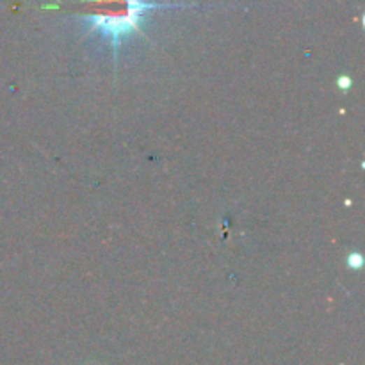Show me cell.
Listing matches in <instances>:
<instances>
[{"label":"cell","mask_w":365,"mask_h":365,"mask_svg":"<svg viewBox=\"0 0 365 365\" xmlns=\"http://www.w3.org/2000/svg\"><path fill=\"white\" fill-rule=\"evenodd\" d=\"M80 18L87 24L90 32L102 36L110 43L114 57L120 47L132 34L141 32L143 18L153 9L185 8L184 4H155L148 0H79Z\"/></svg>","instance_id":"cell-1"},{"label":"cell","mask_w":365,"mask_h":365,"mask_svg":"<svg viewBox=\"0 0 365 365\" xmlns=\"http://www.w3.org/2000/svg\"><path fill=\"white\" fill-rule=\"evenodd\" d=\"M337 84L338 87H342V90H348V87H351V79L350 77H341Z\"/></svg>","instance_id":"cell-3"},{"label":"cell","mask_w":365,"mask_h":365,"mask_svg":"<svg viewBox=\"0 0 365 365\" xmlns=\"http://www.w3.org/2000/svg\"><path fill=\"white\" fill-rule=\"evenodd\" d=\"M348 262H350V266L353 267V269H360L362 262H364V260H362L360 253H351L350 259H348Z\"/></svg>","instance_id":"cell-2"}]
</instances>
